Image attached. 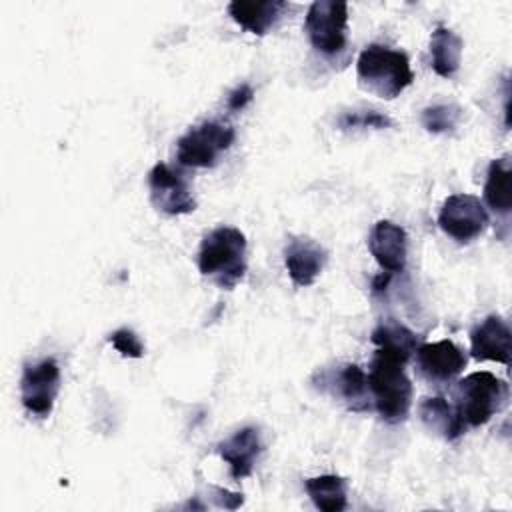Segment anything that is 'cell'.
<instances>
[{
	"instance_id": "1",
	"label": "cell",
	"mask_w": 512,
	"mask_h": 512,
	"mask_svg": "<svg viewBox=\"0 0 512 512\" xmlns=\"http://www.w3.org/2000/svg\"><path fill=\"white\" fill-rule=\"evenodd\" d=\"M246 236L234 226H218L210 230L198 248V270L216 286L232 290L246 274Z\"/></svg>"
},
{
	"instance_id": "2",
	"label": "cell",
	"mask_w": 512,
	"mask_h": 512,
	"mask_svg": "<svg viewBox=\"0 0 512 512\" xmlns=\"http://www.w3.org/2000/svg\"><path fill=\"white\" fill-rule=\"evenodd\" d=\"M366 378L378 416L388 424L404 422L412 406V382L404 370V362L376 350Z\"/></svg>"
},
{
	"instance_id": "3",
	"label": "cell",
	"mask_w": 512,
	"mask_h": 512,
	"mask_svg": "<svg viewBox=\"0 0 512 512\" xmlns=\"http://www.w3.org/2000/svg\"><path fill=\"white\" fill-rule=\"evenodd\" d=\"M356 76L360 88L384 100L400 96L414 80L406 52L384 44H368L360 52Z\"/></svg>"
},
{
	"instance_id": "4",
	"label": "cell",
	"mask_w": 512,
	"mask_h": 512,
	"mask_svg": "<svg viewBox=\"0 0 512 512\" xmlns=\"http://www.w3.org/2000/svg\"><path fill=\"white\" fill-rule=\"evenodd\" d=\"M508 398V382L486 370L464 376L452 388V406L466 428H478L490 422L508 404Z\"/></svg>"
},
{
	"instance_id": "5",
	"label": "cell",
	"mask_w": 512,
	"mask_h": 512,
	"mask_svg": "<svg viewBox=\"0 0 512 512\" xmlns=\"http://www.w3.org/2000/svg\"><path fill=\"white\" fill-rule=\"evenodd\" d=\"M236 140L232 124L222 120H204L192 126L176 142V160L188 168H212Z\"/></svg>"
},
{
	"instance_id": "6",
	"label": "cell",
	"mask_w": 512,
	"mask_h": 512,
	"mask_svg": "<svg viewBox=\"0 0 512 512\" xmlns=\"http://www.w3.org/2000/svg\"><path fill=\"white\" fill-rule=\"evenodd\" d=\"M304 32L312 48L324 56H336L346 48L348 4L340 0H316L304 16Z\"/></svg>"
},
{
	"instance_id": "7",
	"label": "cell",
	"mask_w": 512,
	"mask_h": 512,
	"mask_svg": "<svg viewBox=\"0 0 512 512\" xmlns=\"http://www.w3.org/2000/svg\"><path fill=\"white\" fill-rule=\"evenodd\" d=\"M60 392V366L54 358L26 362L20 376V402L30 416L48 418Z\"/></svg>"
},
{
	"instance_id": "8",
	"label": "cell",
	"mask_w": 512,
	"mask_h": 512,
	"mask_svg": "<svg viewBox=\"0 0 512 512\" xmlns=\"http://www.w3.org/2000/svg\"><path fill=\"white\" fill-rule=\"evenodd\" d=\"M490 224L484 202L472 194H452L444 200L438 212L440 230L460 244H468L478 238Z\"/></svg>"
},
{
	"instance_id": "9",
	"label": "cell",
	"mask_w": 512,
	"mask_h": 512,
	"mask_svg": "<svg viewBox=\"0 0 512 512\" xmlns=\"http://www.w3.org/2000/svg\"><path fill=\"white\" fill-rule=\"evenodd\" d=\"M148 194L152 206L168 216L188 214L196 208V200L184 174L164 162L154 164L148 172Z\"/></svg>"
},
{
	"instance_id": "10",
	"label": "cell",
	"mask_w": 512,
	"mask_h": 512,
	"mask_svg": "<svg viewBox=\"0 0 512 512\" xmlns=\"http://www.w3.org/2000/svg\"><path fill=\"white\" fill-rule=\"evenodd\" d=\"M416 372L432 386L452 384L466 368V354L452 340H438L418 344L416 348Z\"/></svg>"
},
{
	"instance_id": "11",
	"label": "cell",
	"mask_w": 512,
	"mask_h": 512,
	"mask_svg": "<svg viewBox=\"0 0 512 512\" xmlns=\"http://www.w3.org/2000/svg\"><path fill=\"white\" fill-rule=\"evenodd\" d=\"M326 262V248L308 236H292L284 248V264L294 286L306 288L314 284Z\"/></svg>"
},
{
	"instance_id": "12",
	"label": "cell",
	"mask_w": 512,
	"mask_h": 512,
	"mask_svg": "<svg viewBox=\"0 0 512 512\" xmlns=\"http://www.w3.org/2000/svg\"><path fill=\"white\" fill-rule=\"evenodd\" d=\"M368 248L376 264L386 274H396L406 268L408 260V234L400 224L378 220L368 236Z\"/></svg>"
},
{
	"instance_id": "13",
	"label": "cell",
	"mask_w": 512,
	"mask_h": 512,
	"mask_svg": "<svg viewBox=\"0 0 512 512\" xmlns=\"http://www.w3.org/2000/svg\"><path fill=\"white\" fill-rule=\"evenodd\" d=\"M262 434L256 426H244L236 430L230 438L216 446L218 456L228 464L230 476L234 480L248 478L254 472L258 456L262 454Z\"/></svg>"
},
{
	"instance_id": "14",
	"label": "cell",
	"mask_w": 512,
	"mask_h": 512,
	"mask_svg": "<svg viewBox=\"0 0 512 512\" xmlns=\"http://www.w3.org/2000/svg\"><path fill=\"white\" fill-rule=\"evenodd\" d=\"M320 388L340 398L352 412L370 410V390L366 372L358 364H344L336 372L320 376Z\"/></svg>"
},
{
	"instance_id": "15",
	"label": "cell",
	"mask_w": 512,
	"mask_h": 512,
	"mask_svg": "<svg viewBox=\"0 0 512 512\" xmlns=\"http://www.w3.org/2000/svg\"><path fill=\"white\" fill-rule=\"evenodd\" d=\"M470 354L476 360L510 364V326L504 318L490 314L470 332Z\"/></svg>"
},
{
	"instance_id": "16",
	"label": "cell",
	"mask_w": 512,
	"mask_h": 512,
	"mask_svg": "<svg viewBox=\"0 0 512 512\" xmlns=\"http://www.w3.org/2000/svg\"><path fill=\"white\" fill-rule=\"evenodd\" d=\"M284 8L286 2L280 0H234L228 4V14L240 28L264 36L278 22Z\"/></svg>"
},
{
	"instance_id": "17",
	"label": "cell",
	"mask_w": 512,
	"mask_h": 512,
	"mask_svg": "<svg viewBox=\"0 0 512 512\" xmlns=\"http://www.w3.org/2000/svg\"><path fill=\"white\" fill-rule=\"evenodd\" d=\"M418 416L432 434L446 442H454L466 432V426L458 418L454 406L444 396L422 398L418 404Z\"/></svg>"
},
{
	"instance_id": "18",
	"label": "cell",
	"mask_w": 512,
	"mask_h": 512,
	"mask_svg": "<svg viewBox=\"0 0 512 512\" xmlns=\"http://www.w3.org/2000/svg\"><path fill=\"white\" fill-rule=\"evenodd\" d=\"M462 38L450 28L438 24L430 34L432 70L442 78H452L462 64Z\"/></svg>"
},
{
	"instance_id": "19",
	"label": "cell",
	"mask_w": 512,
	"mask_h": 512,
	"mask_svg": "<svg viewBox=\"0 0 512 512\" xmlns=\"http://www.w3.org/2000/svg\"><path fill=\"white\" fill-rule=\"evenodd\" d=\"M484 202L496 214L508 218L512 210V186H510V156L494 158L486 172Z\"/></svg>"
},
{
	"instance_id": "20",
	"label": "cell",
	"mask_w": 512,
	"mask_h": 512,
	"mask_svg": "<svg viewBox=\"0 0 512 512\" xmlns=\"http://www.w3.org/2000/svg\"><path fill=\"white\" fill-rule=\"evenodd\" d=\"M372 342L378 352L388 354L400 362H408L418 348V336L404 324L388 318L372 330Z\"/></svg>"
},
{
	"instance_id": "21",
	"label": "cell",
	"mask_w": 512,
	"mask_h": 512,
	"mask_svg": "<svg viewBox=\"0 0 512 512\" xmlns=\"http://www.w3.org/2000/svg\"><path fill=\"white\" fill-rule=\"evenodd\" d=\"M312 504L322 512H342L348 506V484L342 476L322 474L304 482Z\"/></svg>"
},
{
	"instance_id": "22",
	"label": "cell",
	"mask_w": 512,
	"mask_h": 512,
	"mask_svg": "<svg viewBox=\"0 0 512 512\" xmlns=\"http://www.w3.org/2000/svg\"><path fill=\"white\" fill-rule=\"evenodd\" d=\"M462 118V110L456 104H434L422 110L420 122L432 134L452 132Z\"/></svg>"
},
{
	"instance_id": "23",
	"label": "cell",
	"mask_w": 512,
	"mask_h": 512,
	"mask_svg": "<svg viewBox=\"0 0 512 512\" xmlns=\"http://www.w3.org/2000/svg\"><path fill=\"white\" fill-rule=\"evenodd\" d=\"M110 344L126 358H142L144 356V344L130 328H118L108 336Z\"/></svg>"
},
{
	"instance_id": "24",
	"label": "cell",
	"mask_w": 512,
	"mask_h": 512,
	"mask_svg": "<svg viewBox=\"0 0 512 512\" xmlns=\"http://www.w3.org/2000/svg\"><path fill=\"white\" fill-rule=\"evenodd\" d=\"M390 118L380 114V112H352V114H344L340 118V126L342 128H384L390 126Z\"/></svg>"
},
{
	"instance_id": "25",
	"label": "cell",
	"mask_w": 512,
	"mask_h": 512,
	"mask_svg": "<svg viewBox=\"0 0 512 512\" xmlns=\"http://www.w3.org/2000/svg\"><path fill=\"white\" fill-rule=\"evenodd\" d=\"M254 96V90L250 84H240L236 86L230 94H228V100H226V106L230 112H238L242 110Z\"/></svg>"
}]
</instances>
